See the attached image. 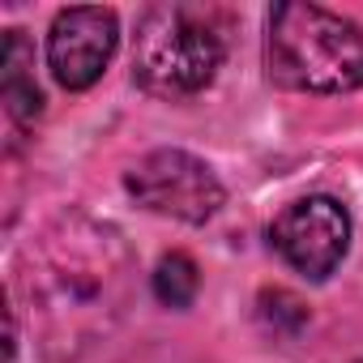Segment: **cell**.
Masks as SVG:
<instances>
[{
	"instance_id": "6da1fadb",
	"label": "cell",
	"mask_w": 363,
	"mask_h": 363,
	"mask_svg": "<svg viewBox=\"0 0 363 363\" xmlns=\"http://www.w3.org/2000/svg\"><path fill=\"white\" fill-rule=\"evenodd\" d=\"M269 77L286 90L346 94L363 86V30L320 5H278L265 35Z\"/></svg>"
},
{
	"instance_id": "7a4b0ae2",
	"label": "cell",
	"mask_w": 363,
	"mask_h": 363,
	"mask_svg": "<svg viewBox=\"0 0 363 363\" xmlns=\"http://www.w3.org/2000/svg\"><path fill=\"white\" fill-rule=\"evenodd\" d=\"M223 30L210 9L197 5H158L137 26L133 77L158 99H184L214 82L223 65Z\"/></svg>"
},
{
	"instance_id": "3957f363",
	"label": "cell",
	"mask_w": 363,
	"mask_h": 363,
	"mask_svg": "<svg viewBox=\"0 0 363 363\" xmlns=\"http://www.w3.org/2000/svg\"><path fill=\"white\" fill-rule=\"evenodd\" d=\"M124 184L137 197V206H145L150 214H162V218H179V223H210L227 197L218 175L210 171V162H201L189 150L145 154L128 171Z\"/></svg>"
},
{
	"instance_id": "277c9868",
	"label": "cell",
	"mask_w": 363,
	"mask_h": 363,
	"mask_svg": "<svg viewBox=\"0 0 363 363\" xmlns=\"http://www.w3.org/2000/svg\"><path fill=\"white\" fill-rule=\"evenodd\" d=\"M269 244L295 274L325 282L350 248V214L333 197H299L274 218Z\"/></svg>"
},
{
	"instance_id": "5b68a950",
	"label": "cell",
	"mask_w": 363,
	"mask_h": 363,
	"mask_svg": "<svg viewBox=\"0 0 363 363\" xmlns=\"http://www.w3.org/2000/svg\"><path fill=\"white\" fill-rule=\"evenodd\" d=\"M120 43V22L111 9L77 5L60 9L48 30V69L65 90H90L111 65Z\"/></svg>"
},
{
	"instance_id": "8992f818",
	"label": "cell",
	"mask_w": 363,
	"mask_h": 363,
	"mask_svg": "<svg viewBox=\"0 0 363 363\" xmlns=\"http://www.w3.org/2000/svg\"><path fill=\"white\" fill-rule=\"evenodd\" d=\"M30 43L22 30H9L5 35V56H0V65H5V103H9V116L18 124H30L39 111H43V94L35 86V73H30Z\"/></svg>"
},
{
	"instance_id": "52a82bcc",
	"label": "cell",
	"mask_w": 363,
	"mask_h": 363,
	"mask_svg": "<svg viewBox=\"0 0 363 363\" xmlns=\"http://www.w3.org/2000/svg\"><path fill=\"white\" fill-rule=\"evenodd\" d=\"M197 286H201V274H197V261L189 252H167L154 269V295L167 303V308H189L197 299Z\"/></svg>"
}]
</instances>
